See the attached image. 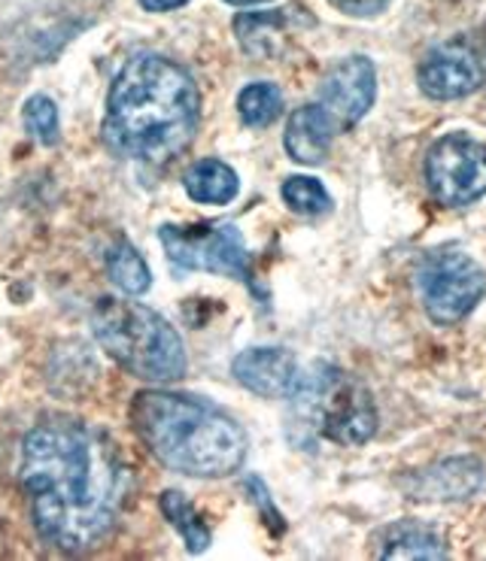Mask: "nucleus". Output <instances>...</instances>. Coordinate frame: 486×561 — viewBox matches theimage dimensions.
I'll list each match as a JSON object with an SVG mask.
<instances>
[{
	"mask_svg": "<svg viewBox=\"0 0 486 561\" xmlns=\"http://www.w3.org/2000/svg\"><path fill=\"white\" fill-rule=\"evenodd\" d=\"M231 7H252V3H268V0H225Z\"/></svg>",
	"mask_w": 486,
	"mask_h": 561,
	"instance_id": "24",
	"label": "nucleus"
},
{
	"mask_svg": "<svg viewBox=\"0 0 486 561\" xmlns=\"http://www.w3.org/2000/svg\"><path fill=\"white\" fill-rule=\"evenodd\" d=\"M290 401L304 428L316 431L331 444L362 446L377 431V407L369 389L329 362L298 370Z\"/></svg>",
	"mask_w": 486,
	"mask_h": 561,
	"instance_id": "5",
	"label": "nucleus"
},
{
	"mask_svg": "<svg viewBox=\"0 0 486 561\" xmlns=\"http://www.w3.org/2000/svg\"><path fill=\"white\" fill-rule=\"evenodd\" d=\"M158 504H161V513L168 516V523L180 531V537L185 540V547L192 549V552H204V549L211 547V528L201 523V516L192 507V501L180 492H165V495L158 497Z\"/></svg>",
	"mask_w": 486,
	"mask_h": 561,
	"instance_id": "17",
	"label": "nucleus"
},
{
	"mask_svg": "<svg viewBox=\"0 0 486 561\" xmlns=\"http://www.w3.org/2000/svg\"><path fill=\"white\" fill-rule=\"evenodd\" d=\"M158 240L180 271H207V274L247 279V243L231 222L161 225Z\"/></svg>",
	"mask_w": 486,
	"mask_h": 561,
	"instance_id": "7",
	"label": "nucleus"
},
{
	"mask_svg": "<svg viewBox=\"0 0 486 561\" xmlns=\"http://www.w3.org/2000/svg\"><path fill=\"white\" fill-rule=\"evenodd\" d=\"M335 134H341L335 128V122L326 116V110L319 104L298 106L290 116L286 125V152H290L298 164H323L329 156L331 140Z\"/></svg>",
	"mask_w": 486,
	"mask_h": 561,
	"instance_id": "12",
	"label": "nucleus"
},
{
	"mask_svg": "<svg viewBox=\"0 0 486 561\" xmlns=\"http://www.w3.org/2000/svg\"><path fill=\"white\" fill-rule=\"evenodd\" d=\"M197 85L192 73L156 53L134 55L106 98L104 140L122 158L168 164L197 131Z\"/></svg>",
	"mask_w": 486,
	"mask_h": 561,
	"instance_id": "2",
	"label": "nucleus"
},
{
	"mask_svg": "<svg viewBox=\"0 0 486 561\" xmlns=\"http://www.w3.org/2000/svg\"><path fill=\"white\" fill-rule=\"evenodd\" d=\"M237 113L247 128H268L283 113V92L274 82H252L237 98Z\"/></svg>",
	"mask_w": 486,
	"mask_h": 561,
	"instance_id": "19",
	"label": "nucleus"
},
{
	"mask_svg": "<svg viewBox=\"0 0 486 561\" xmlns=\"http://www.w3.org/2000/svg\"><path fill=\"white\" fill-rule=\"evenodd\" d=\"M25 128L39 144L55 146L58 144V106L53 104V98L46 94H34L31 101L25 104Z\"/></svg>",
	"mask_w": 486,
	"mask_h": 561,
	"instance_id": "21",
	"label": "nucleus"
},
{
	"mask_svg": "<svg viewBox=\"0 0 486 561\" xmlns=\"http://www.w3.org/2000/svg\"><path fill=\"white\" fill-rule=\"evenodd\" d=\"M283 31H286L283 13H240L235 19L237 39L252 58H276L283 53Z\"/></svg>",
	"mask_w": 486,
	"mask_h": 561,
	"instance_id": "15",
	"label": "nucleus"
},
{
	"mask_svg": "<svg viewBox=\"0 0 486 561\" xmlns=\"http://www.w3.org/2000/svg\"><path fill=\"white\" fill-rule=\"evenodd\" d=\"M22 485L39 537L65 552H79L116 525L125 465L104 431L53 419L25 437Z\"/></svg>",
	"mask_w": 486,
	"mask_h": 561,
	"instance_id": "1",
	"label": "nucleus"
},
{
	"mask_svg": "<svg viewBox=\"0 0 486 561\" xmlns=\"http://www.w3.org/2000/svg\"><path fill=\"white\" fill-rule=\"evenodd\" d=\"M484 483V465L477 458H448L426 473V492L432 497H468Z\"/></svg>",
	"mask_w": 486,
	"mask_h": 561,
	"instance_id": "16",
	"label": "nucleus"
},
{
	"mask_svg": "<svg viewBox=\"0 0 486 561\" xmlns=\"http://www.w3.org/2000/svg\"><path fill=\"white\" fill-rule=\"evenodd\" d=\"M377 98V70L365 55H350L331 67L329 77L323 79L319 101L326 116L335 122L338 131H350L362 118L369 116Z\"/></svg>",
	"mask_w": 486,
	"mask_h": 561,
	"instance_id": "10",
	"label": "nucleus"
},
{
	"mask_svg": "<svg viewBox=\"0 0 486 561\" xmlns=\"http://www.w3.org/2000/svg\"><path fill=\"white\" fill-rule=\"evenodd\" d=\"M92 331L104 353L134 377L173 382L185 374L189 358L180 334L140 300L104 298L94 307Z\"/></svg>",
	"mask_w": 486,
	"mask_h": 561,
	"instance_id": "4",
	"label": "nucleus"
},
{
	"mask_svg": "<svg viewBox=\"0 0 486 561\" xmlns=\"http://www.w3.org/2000/svg\"><path fill=\"white\" fill-rule=\"evenodd\" d=\"M335 10H341L343 15H353V19H374L381 15L389 0H329Z\"/></svg>",
	"mask_w": 486,
	"mask_h": 561,
	"instance_id": "22",
	"label": "nucleus"
},
{
	"mask_svg": "<svg viewBox=\"0 0 486 561\" xmlns=\"http://www.w3.org/2000/svg\"><path fill=\"white\" fill-rule=\"evenodd\" d=\"M189 0H140V7L149 10V13H171V10H180Z\"/></svg>",
	"mask_w": 486,
	"mask_h": 561,
	"instance_id": "23",
	"label": "nucleus"
},
{
	"mask_svg": "<svg viewBox=\"0 0 486 561\" xmlns=\"http://www.w3.org/2000/svg\"><path fill=\"white\" fill-rule=\"evenodd\" d=\"M420 92L432 101H460L486 85V37L456 34L422 58Z\"/></svg>",
	"mask_w": 486,
	"mask_h": 561,
	"instance_id": "9",
	"label": "nucleus"
},
{
	"mask_svg": "<svg viewBox=\"0 0 486 561\" xmlns=\"http://www.w3.org/2000/svg\"><path fill=\"white\" fill-rule=\"evenodd\" d=\"M381 559H448L444 540L420 523H395L383 535Z\"/></svg>",
	"mask_w": 486,
	"mask_h": 561,
	"instance_id": "14",
	"label": "nucleus"
},
{
	"mask_svg": "<svg viewBox=\"0 0 486 561\" xmlns=\"http://www.w3.org/2000/svg\"><path fill=\"white\" fill-rule=\"evenodd\" d=\"M235 379L250 389L252 394H262V398H290L292 386L298 379V362L295 355L280 350V346H252L237 355L235 365Z\"/></svg>",
	"mask_w": 486,
	"mask_h": 561,
	"instance_id": "11",
	"label": "nucleus"
},
{
	"mask_svg": "<svg viewBox=\"0 0 486 561\" xmlns=\"http://www.w3.org/2000/svg\"><path fill=\"white\" fill-rule=\"evenodd\" d=\"M422 307L434 325H456L486 295V274L462 249H438L420 267Z\"/></svg>",
	"mask_w": 486,
	"mask_h": 561,
	"instance_id": "6",
	"label": "nucleus"
},
{
	"mask_svg": "<svg viewBox=\"0 0 486 561\" xmlns=\"http://www.w3.org/2000/svg\"><path fill=\"white\" fill-rule=\"evenodd\" d=\"M185 195L197 201V204H213V207H225L231 204L240 192V180L237 173L219 158H204L192 168L185 170Z\"/></svg>",
	"mask_w": 486,
	"mask_h": 561,
	"instance_id": "13",
	"label": "nucleus"
},
{
	"mask_svg": "<svg viewBox=\"0 0 486 561\" xmlns=\"http://www.w3.org/2000/svg\"><path fill=\"white\" fill-rule=\"evenodd\" d=\"M426 185L450 209L481 201L486 195V144L465 131L438 137L426 152Z\"/></svg>",
	"mask_w": 486,
	"mask_h": 561,
	"instance_id": "8",
	"label": "nucleus"
},
{
	"mask_svg": "<svg viewBox=\"0 0 486 561\" xmlns=\"http://www.w3.org/2000/svg\"><path fill=\"white\" fill-rule=\"evenodd\" d=\"M134 431L149 453L189 477H228L247 458V434L219 407L192 394L140 392L132 404Z\"/></svg>",
	"mask_w": 486,
	"mask_h": 561,
	"instance_id": "3",
	"label": "nucleus"
},
{
	"mask_svg": "<svg viewBox=\"0 0 486 561\" xmlns=\"http://www.w3.org/2000/svg\"><path fill=\"white\" fill-rule=\"evenodd\" d=\"M280 195L286 201V207L298 216H326L331 209V195L314 176H290L280 188Z\"/></svg>",
	"mask_w": 486,
	"mask_h": 561,
	"instance_id": "20",
	"label": "nucleus"
},
{
	"mask_svg": "<svg viewBox=\"0 0 486 561\" xmlns=\"http://www.w3.org/2000/svg\"><path fill=\"white\" fill-rule=\"evenodd\" d=\"M106 274L125 295H144L146 288L152 286L149 267L140 259V252L132 243H116L106 252Z\"/></svg>",
	"mask_w": 486,
	"mask_h": 561,
	"instance_id": "18",
	"label": "nucleus"
}]
</instances>
